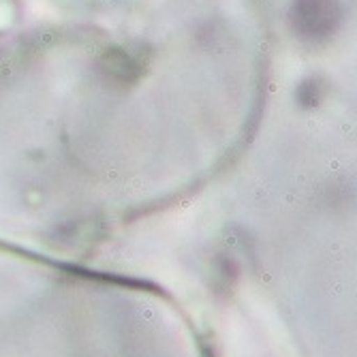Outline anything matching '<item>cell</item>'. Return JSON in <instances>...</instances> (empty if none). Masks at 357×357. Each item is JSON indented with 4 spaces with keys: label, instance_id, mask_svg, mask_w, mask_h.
Here are the masks:
<instances>
[{
    "label": "cell",
    "instance_id": "6da1fadb",
    "mask_svg": "<svg viewBox=\"0 0 357 357\" xmlns=\"http://www.w3.org/2000/svg\"><path fill=\"white\" fill-rule=\"evenodd\" d=\"M336 0H298L294 22L296 28L308 39H323L338 24Z\"/></svg>",
    "mask_w": 357,
    "mask_h": 357
}]
</instances>
